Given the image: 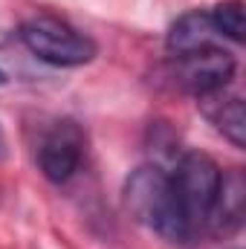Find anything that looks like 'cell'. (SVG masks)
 <instances>
[{
  "label": "cell",
  "instance_id": "30bf717a",
  "mask_svg": "<svg viewBox=\"0 0 246 249\" xmlns=\"http://www.w3.org/2000/svg\"><path fill=\"white\" fill-rule=\"evenodd\" d=\"M3 81H6V75H3V70H0V84H3Z\"/></svg>",
  "mask_w": 246,
  "mask_h": 249
},
{
  "label": "cell",
  "instance_id": "3957f363",
  "mask_svg": "<svg viewBox=\"0 0 246 249\" xmlns=\"http://www.w3.org/2000/svg\"><path fill=\"white\" fill-rule=\"evenodd\" d=\"M168 177L174 183V191L180 197V206H183L191 229L203 226L211 214V206H214V197L220 188V177H223L217 162L209 154L188 151L177 160V165Z\"/></svg>",
  "mask_w": 246,
  "mask_h": 249
},
{
  "label": "cell",
  "instance_id": "5b68a950",
  "mask_svg": "<svg viewBox=\"0 0 246 249\" xmlns=\"http://www.w3.org/2000/svg\"><path fill=\"white\" fill-rule=\"evenodd\" d=\"M81 154H84V136L75 122H58L41 142L38 148V168L50 183H67L78 165H81Z\"/></svg>",
  "mask_w": 246,
  "mask_h": 249
},
{
  "label": "cell",
  "instance_id": "8992f818",
  "mask_svg": "<svg viewBox=\"0 0 246 249\" xmlns=\"http://www.w3.org/2000/svg\"><path fill=\"white\" fill-rule=\"evenodd\" d=\"M200 107L206 119L214 124L235 148L246 145V116H244V99L241 96H226L223 90L200 96Z\"/></svg>",
  "mask_w": 246,
  "mask_h": 249
},
{
  "label": "cell",
  "instance_id": "277c9868",
  "mask_svg": "<svg viewBox=\"0 0 246 249\" xmlns=\"http://www.w3.org/2000/svg\"><path fill=\"white\" fill-rule=\"evenodd\" d=\"M174 58H177V64H174L177 84L188 93H194L197 99L226 90V84L235 75V58L229 53H223L220 47H206V50L174 55Z\"/></svg>",
  "mask_w": 246,
  "mask_h": 249
},
{
  "label": "cell",
  "instance_id": "52a82bcc",
  "mask_svg": "<svg viewBox=\"0 0 246 249\" xmlns=\"http://www.w3.org/2000/svg\"><path fill=\"white\" fill-rule=\"evenodd\" d=\"M214 38L217 29L209 18V12H185L183 18H177L168 29V38H165V47L168 53L174 55H185V53H197V50H206V47H214Z\"/></svg>",
  "mask_w": 246,
  "mask_h": 249
},
{
  "label": "cell",
  "instance_id": "ba28073f",
  "mask_svg": "<svg viewBox=\"0 0 246 249\" xmlns=\"http://www.w3.org/2000/svg\"><path fill=\"white\" fill-rule=\"evenodd\" d=\"M244 203H246V183L241 171H229L220 177V188H217V197H214V206H211V214L206 223L214 226V232H235L244 220Z\"/></svg>",
  "mask_w": 246,
  "mask_h": 249
},
{
  "label": "cell",
  "instance_id": "9c48e42d",
  "mask_svg": "<svg viewBox=\"0 0 246 249\" xmlns=\"http://www.w3.org/2000/svg\"><path fill=\"white\" fill-rule=\"evenodd\" d=\"M214 29L220 38H229L235 44L244 41V29H246V20H244V6L241 0H226V3H217L211 12H209Z\"/></svg>",
  "mask_w": 246,
  "mask_h": 249
},
{
  "label": "cell",
  "instance_id": "7a4b0ae2",
  "mask_svg": "<svg viewBox=\"0 0 246 249\" xmlns=\"http://www.w3.org/2000/svg\"><path fill=\"white\" fill-rule=\"evenodd\" d=\"M18 38L35 58L53 67H81V64H90L99 53L90 35L78 32L75 26L53 15L29 18L26 23H20Z\"/></svg>",
  "mask_w": 246,
  "mask_h": 249
},
{
  "label": "cell",
  "instance_id": "6da1fadb",
  "mask_svg": "<svg viewBox=\"0 0 246 249\" xmlns=\"http://www.w3.org/2000/svg\"><path fill=\"white\" fill-rule=\"evenodd\" d=\"M124 203L139 223H145L165 241L185 244L194 235L183 206H180V197L174 191V183L159 165H139L127 177Z\"/></svg>",
  "mask_w": 246,
  "mask_h": 249
}]
</instances>
